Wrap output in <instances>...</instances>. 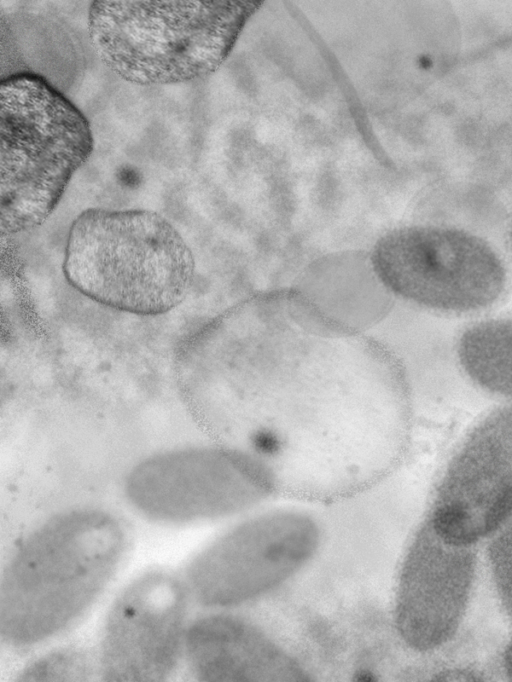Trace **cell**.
Here are the masks:
<instances>
[{
  "label": "cell",
  "instance_id": "1",
  "mask_svg": "<svg viewBox=\"0 0 512 682\" xmlns=\"http://www.w3.org/2000/svg\"><path fill=\"white\" fill-rule=\"evenodd\" d=\"M213 400L221 432L267 458L380 454L407 432L408 395L393 382L260 377Z\"/></svg>",
  "mask_w": 512,
  "mask_h": 682
},
{
  "label": "cell",
  "instance_id": "2",
  "mask_svg": "<svg viewBox=\"0 0 512 682\" xmlns=\"http://www.w3.org/2000/svg\"><path fill=\"white\" fill-rule=\"evenodd\" d=\"M125 544L119 520L94 509L65 512L37 528L2 577L3 640L28 646L69 626L106 587Z\"/></svg>",
  "mask_w": 512,
  "mask_h": 682
},
{
  "label": "cell",
  "instance_id": "3",
  "mask_svg": "<svg viewBox=\"0 0 512 682\" xmlns=\"http://www.w3.org/2000/svg\"><path fill=\"white\" fill-rule=\"evenodd\" d=\"M194 258L175 227L147 210L88 209L72 223L63 270L79 292L105 306L155 315L180 304Z\"/></svg>",
  "mask_w": 512,
  "mask_h": 682
},
{
  "label": "cell",
  "instance_id": "4",
  "mask_svg": "<svg viewBox=\"0 0 512 682\" xmlns=\"http://www.w3.org/2000/svg\"><path fill=\"white\" fill-rule=\"evenodd\" d=\"M233 1H94L88 33L100 60L138 85L205 77L231 50L248 16Z\"/></svg>",
  "mask_w": 512,
  "mask_h": 682
},
{
  "label": "cell",
  "instance_id": "5",
  "mask_svg": "<svg viewBox=\"0 0 512 682\" xmlns=\"http://www.w3.org/2000/svg\"><path fill=\"white\" fill-rule=\"evenodd\" d=\"M0 94L1 231L14 234L49 217L93 136L80 110L38 75L3 78Z\"/></svg>",
  "mask_w": 512,
  "mask_h": 682
},
{
  "label": "cell",
  "instance_id": "6",
  "mask_svg": "<svg viewBox=\"0 0 512 682\" xmlns=\"http://www.w3.org/2000/svg\"><path fill=\"white\" fill-rule=\"evenodd\" d=\"M374 264L392 291L444 313H471L494 305L508 274L499 253L464 231L418 227L394 231L376 246Z\"/></svg>",
  "mask_w": 512,
  "mask_h": 682
},
{
  "label": "cell",
  "instance_id": "7",
  "mask_svg": "<svg viewBox=\"0 0 512 682\" xmlns=\"http://www.w3.org/2000/svg\"><path fill=\"white\" fill-rule=\"evenodd\" d=\"M268 483L267 473L236 450L190 448L143 460L128 475L125 489L143 515L183 523L238 510Z\"/></svg>",
  "mask_w": 512,
  "mask_h": 682
},
{
  "label": "cell",
  "instance_id": "8",
  "mask_svg": "<svg viewBox=\"0 0 512 682\" xmlns=\"http://www.w3.org/2000/svg\"><path fill=\"white\" fill-rule=\"evenodd\" d=\"M512 518V403L481 419L463 439L439 487L428 526L467 547Z\"/></svg>",
  "mask_w": 512,
  "mask_h": 682
},
{
  "label": "cell",
  "instance_id": "9",
  "mask_svg": "<svg viewBox=\"0 0 512 682\" xmlns=\"http://www.w3.org/2000/svg\"><path fill=\"white\" fill-rule=\"evenodd\" d=\"M315 541L316 528L307 517H259L200 553L189 565L188 581L201 603L231 605L284 579L309 556Z\"/></svg>",
  "mask_w": 512,
  "mask_h": 682
},
{
  "label": "cell",
  "instance_id": "10",
  "mask_svg": "<svg viewBox=\"0 0 512 682\" xmlns=\"http://www.w3.org/2000/svg\"><path fill=\"white\" fill-rule=\"evenodd\" d=\"M187 608L182 582L151 571L131 582L108 614L101 645L106 681H161L174 670L184 644Z\"/></svg>",
  "mask_w": 512,
  "mask_h": 682
},
{
  "label": "cell",
  "instance_id": "11",
  "mask_svg": "<svg viewBox=\"0 0 512 682\" xmlns=\"http://www.w3.org/2000/svg\"><path fill=\"white\" fill-rule=\"evenodd\" d=\"M472 567L465 547L445 543L429 526L423 530L401 579L398 623L407 642L427 649L449 638L466 604Z\"/></svg>",
  "mask_w": 512,
  "mask_h": 682
},
{
  "label": "cell",
  "instance_id": "12",
  "mask_svg": "<svg viewBox=\"0 0 512 682\" xmlns=\"http://www.w3.org/2000/svg\"><path fill=\"white\" fill-rule=\"evenodd\" d=\"M191 669L202 681H301L304 675L256 630L234 617L195 621L185 632Z\"/></svg>",
  "mask_w": 512,
  "mask_h": 682
},
{
  "label": "cell",
  "instance_id": "13",
  "mask_svg": "<svg viewBox=\"0 0 512 682\" xmlns=\"http://www.w3.org/2000/svg\"><path fill=\"white\" fill-rule=\"evenodd\" d=\"M456 353L461 369L475 385L512 399V318L470 325L461 333Z\"/></svg>",
  "mask_w": 512,
  "mask_h": 682
},
{
  "label": "cell",
  "instance_id": "14",
  "mask_svg": "<svg viewBox=\"0 0 512 682\" xmlns=\"http://www.w3.org/2000/svg\"><path fill=\"white\" fill-rule=\"evenodd\" d=\"M91 670L87 656L74 649L51 652L30 664L19 676L23 681L82 680Z\"/></svg>",
  "mask_w": 512,
  "mask_h": 682
},
{
  "label": "cell",
  "instance_id": "15",
  "mask_svg": "<svg viewBox=\"0 0 512 682\" xmlns=\"http://www.w3.org/2000/svg\"><path fill=\"white\" fill-rule=\"evenodd\" d=\"M490 554L499 590L512 612V523L494 540Z\"/></svg>",
  "mask_w": 512,
  "mask_h": 682
},
{
  "label": "cell",
  "instance_id": "16",
  "mask_svg": "<svg viewBox=\"0 0 512 682\" xmlns=\"http://www.w3.org/2000/svg\"><path fill=\"white\" fill-rule=\"evenodd\" d=\"M434 681H480L481 678L473 672L461 669L446 670L433 679Z\"/></svg>",
  "mask_w": 512,
  "mask_h": 682
},
{
  "label": "cell",
  "instance_id": "17",
  "mask_svg": "<svg viewBox=\"0 0 512 682\" xmlns=\"http://www.w3.org/2000/svg\"><path fill=\"white\" fill-rule=\"evenodd\" d=\"M506 670L512 678V643L509 645L505 656Z\"/></svg>",
  "mask_w": 512,
  "mask_h": 682
},
{
  "label": "cell",
  "instance_id": "18",
  "mask_svg": "<svg viewBox=\"0 0 512 682\" xmlns=\"http://www.w3.org/2000/svg\"><path fill=\"white\" fill-rule=\"evenodd\" d=\"M356 679L361 680V681H373L374 680L373 675L370 673H367V672L360 673L359 675H357Z\"/></svg>",
  "mask_w": 512,
  "mask_h": 682
},
{
  "label": "cell",
  "instance_id": "19",
  "mask_svg": "<svg viewBox=\"0 0 512 682\" xmlns=\"http://www.w3.org/2000/svg\"><path fill=\"white\" fill-rule=\"evenodd\" d=\"M510 243H511L510 246H511V251H512V232H511V240H510Z\"/></svg>",
  "mask_w": 512,
  "mask_h": 682
}]
</instances>
